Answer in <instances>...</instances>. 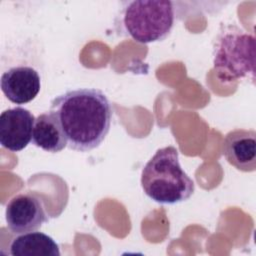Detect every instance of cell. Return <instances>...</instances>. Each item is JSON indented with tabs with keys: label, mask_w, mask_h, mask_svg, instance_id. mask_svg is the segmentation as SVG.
Returning a JSON list of instances; mask_svg holds the SVG:
<instances>
[{
	"label": "cell",
	"mask_w": 256,
	"mask_h": 256,
	"mask_svg": "<svg viewBox=\"0 0 256 256\" xmlns=\"http://www.w3.org/2000/svg\"><path fill=\"white\" fill-rule=\"evenodd\" d=\"M50 110L57 115L71 150L91 151L99 147L109 133L112 106L99 89L69 90L51 101Z\"/></svg>",
	"instance_id": "obj_1"
},
{
	"label": "cell",
	"mask_w": 256,
	"mask_h": 256,
	"mask_svg": "<svg viewBox=\"0 0 256 256\" xmlns=\"http://www.w3.org/2000/svg\"><path fill=\"white\" fill-rule=\"evenodd\" d=\"M144 193L160 204H176L188 200L194 193V182L183 170L174 146L158 149L141 173Z\"/></svg>",
	"instance_id": "obj_2"
},
{
	"label": "cell",
	"mask_w": 256,
	"mask_h": 256,
	"mask_svg": "<svg viewBox=\"0 0 256 256\" xmlns=\"http://www.w3.org/2000/svg\"><path fill=\"white\" fill-rule=\"evenodd\" d=\"M176 3L168 0L122 2L117 26L123 35L147 44L166 39L178 14Z\"/></svg>",
	"instance_id": "obj_3"
},
{
	"label": "cell",
	"mask_w": 256,
	"mask_h": 256,
	"mask_svg": "<svg viewBox=\"0 0 256 256\" xmlns=\"http://www.w3.org/2000/svg\"><path fill=\"white\" fill-rule=\"evenodd\" d=\"M255 37L234 24L222 26L213 49V68L221 81L255 79Z\"/></svg>",
	"instance_id": "obj_4"
},
{
	"label": "cell",
	"mask_w": 256,
	"mask_h": 256,
	"mask_svg": "<svg viewBox=\"0 0 256 256\" xmlns=\"http://www.w3.org/2000/svg\"><path fill=\"white\" fill-rule=\"evenodd\" d=\"M5 218L8 229L16 235L37 231L49 221L44 202L36 193H21L11 198Z\"/></svg>",
	"instance_id": "obj_5"
},
{
	"label": "cell",
	"mask_w": 256,
	"mask_h": 256,
	"mask_svg": "<svg viewBox=\"0 0 256 256\" xmlns=\"http://www.w3.org/2000/svg\"><path fill=\"white\" fill-rule=\"evenodd\" d=\"M34 115L23 107H14L0 115V143L13 152L23 150L32 141Z\"/></svg>",
	"instance_id": "obj_6"
},
{
	"label": "cell",
	"mask_w": 256,
	"mask_h": 256,
	"mask_svg": "<svg viewBox=\"0 0 256 256\" xmlns=\"http://www.w3.org/2000/svg\"><path fill=\"white\" fill-rule=\"evenodd\" d=\"M1 90L8 100L15 104H26L39 93L41 80L38 72L30 66H16L1 76Z\"/></svg>",
	"instance_id": "obj_7"
},
{
	"label": "cell",
	"mask_w": 256,
	"mask_h": 256,
	"mask_svg": "<svg viewBox=\"0 0 256 256\" xmlns=\"http://www.w3.org/2000/svg\"><path fill=\"white\" fill-rule=\"evenodd\" d=\"M223 154L227 162L243 172L256 170V132L235 129L226 134Z\"/></svg>",
	"instance_id": "obj_8"
},
{
	"label": "cell",
	"mask_w": 256,
	"mask_h": 256,
	"mask_svg": "<svg viewBox=\"0 0 256 256\" xmlns=\"http://www.w3.org/2000/svg\"><path fill=\"white\" fill-rule=\"evenodd\" d=\"M32 143L50 153H58L67 146V138L57 115L49 110L35 119Z\"/></svg>",
	"instance_id": "obj_9"
},
{
	"label": "cell",
	"mask_w": 256,
	"mask_h": 256,
	"mask_svg": "<svg viewBox=\"0 0 256 256\" xmlns=\"http://www.w3.org/2000/svg\"><path fill=\"white\" fill-rule=\"evenodd\" d=\"M12 256H60L54 239L42 232H28L14 238L10 244Z\"/></svg>",
	"instance_id": "obj_10"
}]
</instances>
